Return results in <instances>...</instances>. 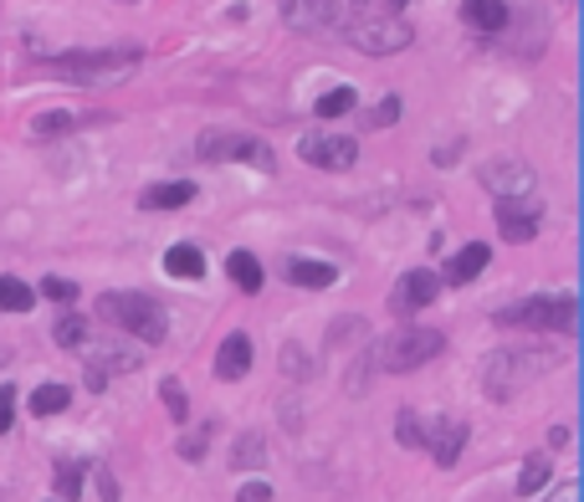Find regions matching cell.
<instances>
[{"label": "cell", "instance_id": "1", "mask_svg": "<svg viewBox=\"0 0 584 502\" xmlns=\"http://www.w3.org/2000/svg\"><path fill=\"white\" fill-rule=\"evenodd\" d=\"M52 72L82 88H123L139 72V52L133 47H103V52H62L52 57Z\"/></svg>", "mask_w": 584, "mask_h": 502}, {"label": "cell", "instance_id": "2", "mask_svg": "<svg viewBox=\"0 0 584 502\" xmlns=\"http://www.w3.org/2000/svg\"><path fill=\"white\" fill-rule=\"evenodd\" d=\"M98 313L119 323L123 333H133V344H164V333H170V313L149 292H103Z\"/></svg>", "mask_w": 584, "mask_h": 502}, {"label": "cell", "instance_id": "3", "mask_svg": "<svg viewBox=\"0 0 584 502\" xmlns=\"http://www.w3.org/2000/svg\"><path fill=\"white\" fill-rule=\"evenodd\" d=\"M548 364H554L548 349H497V354H487V364H482V390H487V400H513L518 390H528Z\"/></svg>", "mask_w": 584, "mask_h": 502}, {"label": "cell", "instance_id": "4", "mask_svg": "<svg viewBox=\"0 0 584 502\" xmlns=\"http://www.w3.org/2000/svg\"><path fill=\"white\" fill-rule=\"evenodd\" d=\"M339 27H344L349 47L364 57H395L415 41V27L395 11H359V16H349V21H339Z\"/></svg>", "mask_w": 584, "mask_h": 502}, {"label": "cell", "instance_id": "5", "mask_svg": "<svg viewBox=\"0 0 584 502\" xmlns=\"http://www.w3.org/2000/svg\"><path fill=\"white\" fill-rule=\"evenodd\" d=\"M446 349V339H441L436 329H395L385 333V339H374L370 359H374V370H385V374H411L421 370V364H431V359Z\"/></svg>", "mask_w": 584, "mask_h": 502}, {"label": "cell", "instance_id": "6", "mask_svg": "<svg viewBox=\"0 0 584 502\" xmlns=\"http://www.w3.org/2000/svg\"><path fill=\"white\" fill-rule=\"evenodd\" d=\"M492 323L503 329H538V333H574V298L558 292V298H523L513 308H497Z\"/></svg>", "mask_w": 584, "mask_h": 502}, {"label": "cell", "instance_id": "7", "mask_svg": "<svg viewBox=\"0 0 584 502\" xmlns=\"http://www.w3.org/2000/svg\"><path fill=\"white\" fill-rule=\"evenodd\" d=\"M195 154L205 159V164H252V170L272 174L278 170V154L262 144V139H252V133H200Z\"/></svg>", "mask_w": 584, "mask_h": 502}, {"label": "cell", "instance_id": "8", "mask_svg": "<svg viewBox=\"0 0 584 502\" xmlns=\"http://www.w3.org/2000/svg\"><path fill=\"white\" fill-rule=\"evenodd\" d=\"M477 180H482V190H487L492 200H533V190H538L533 164H528V159H518V154L487 159V164L477 170Z\"/></svg>", "mask_w": 584, "mask_h": 502}, {"label": "cell", "instance_id": "9", "mask_svg": "<svg viewBox=\"0 0 584 502\" xmlns=\"http://www.w3.org/2000/svg\"><path fill=\"white\" fill-rule=\"evenodd\" d=\"M298 159H308L313 170H354V159H359V139H349V133H298Z\"/></svg>", "mask_w": 584, "mask_h": 502}, {"label": "cell", "instance_id": "10", "mask_svg": "<svg viewBox=\"0 0 584 502\" xmlns=\"http://www.w3.org/2000/svg\"><path fill=\"white\" fill-rule=\"evenodd\" d=\"M441 298V278L431 272V267H411L405 278L395 282V292H390V313L395 318H415L421 308H431Z\"/></svg>", "mask_w": 584, "mask_h": 502}, {"label": "cell", "instance_id": "11", "mask_svg": "<svg viewBox=\"0 0 584 502\" xmlns=\"http://www.w3.org/2000/svg\"><path fill=\"white\" fill-rule=\"evenodd\" d=\"M339 0H282V21L303 37H319V31H339Z\"/></svg>", "mask_w": 584, "mask_h": 502}, {"label": "cell", "instance_id": "12", "mask_svg": "<svg viewBox=\"0 0 584 502\" xmlns=\"http://www.w3.org/2000/svg\"><path fill=\"white\" fill-rule=\"evenodd\" d=\"M538 225H544L538 200H497V231H503V241L523 247V241L538 237Z\"/></svg>", "mask_w": 584, "mask_h": 502}, {"label": "cell", "instance_id": "13", "mask_svg": "<svg viewBox=\"0 0 584 502\" xmlns=\"http://www.w3.org/2000/svg\"><path fill=\"white\" fill-rule=\"evenodd\" d=\"M487 262H492L487 241H466L462 251H452V257H446V272H436V278L452 282V288H466V282H477L482 272H487Z\"/></svg>", "mask_w": 584, "mask_h": 502}, {"label": "cell", "instance_id": "14", "mask_svg": "<svg viewBox=\"0 0 584 502\" xmlns=\"http://www.w3.org/2000/svg\"><path fill=\"white\" fill-rule=\"evenodd\" d=\"M462 21L482 37H503L513 11H507V0H462Z\"/></svg>", "mask_w": 584, "mask_h": 502}, {"label": "cell", "instance_id": "15", "mask_svg": "<svg viewBox=\"0 0 584 502\" xmlns=\"http://www.w3.org/2000/svg\"><path fill=\"white\" fill-rule=\"evenodd\" d=\"M466 421H436L431 431H425V446H431V456H436V466H452L456 456H462V446H466Z\"/></svg>", "mask_w": 584, "mask_h": 502}, {"label": "cell", "instance_id": "16", "mask_svg": "<svg viewBox=\"0 0 584 502\" xmlns=\"http://www.w3.org/2000/svg\"><path fill=\"white\" fill-rule=\"evenodd\" d=\"M252 370V339L246 333H226L221 349H215V380H241Z\"/></svg>", "mask_w": 584, "mask_h": 502}, {"label": "cell", "instance_id": "17", "mask_svg": "<svg viewBox=\"0 0 584 502\" xmlns=\"http://www.w3.org/2000/svg\"><path fill=\"white\" fill-rule=\"evenodd\" d=\"M292 288H333L339 282V262H319V257H292L288 262Z\"/></svg>", "mask_w": 584, "mask_h": 502}, {"label": "cell", "instance_id": "18", "mask_svg": "<svg viewBox=\"0 0 584 502\" xmlns=\"http://www.w3.org/2000/svg\"><path fill=\"white\" fill-rule=\"evenodd\" d=\"M190 200H195V185H190V180H164V185H149L144 195H139V205H144V211H180Z\"/></svg>", "mask_w": 584, "mask_h": 502}, {"label": "cell", "instance_id": "19", "mask_svg": "<svg viewBox=\"0 0 584 502\" xmlns=\"http://www.w3.org/2000/svg\"><path fill=\"white\" fill-rule=\"evenodd\" d=\"M226 272H231V282H236L241 292H252V298H256V292H262V282H266L262 262H256V257H252V251H246V247H236V251H231V257H226Z\"/></svg>", "mask_w": 584, "mask_h": 502}, {"label": "cell", "instance_id": "20", "mask_svg": "<svg viewBox=\"0 0 584 502\" xmlns=\"http://www.w3.org/2000/svg\"><path fill=\"white\" fill-rule=\"evenodd\" d=\"M88 364H98L103 374H133L139 364H144V349H129V344H103Z\"/></svg>", "mask_w": 584, "mask_h": 502}, {"label": "cell", "instance_id": "21", "mask_svg": "<svg viewBox=\"0 0 584 502\" xmlns=\"http://www.w3.org/2000/svg\"><path fill=\"white\" fill-rule=\"evenodd\" d=\"M164 272H170V278L195 282V278H205V257H200V247L180 241V247H170V251H164Z\"/></svg>", "mask_w": 584, "mask_h": 502}, {"label": "cell", "instance_id": "22", "mask_svg": "<svg viewBox=\"0 0 584 502\" xmlns=\"http://www.w3.org/2000/svg\"><path fill=\"white\" fill-rule=\"evenodd\" d=\"M82 123H93V119L67 113V108H52V113H37V119H31V133H37V139H62V133L82 129Z\"/></svg>", "mask_w": 584, "mask_h": 502}, {"label": "cell", "instance_id": "23", "mask_svg": "<svg viewBox=\"0 0 584 502\" xmlns=\"http://www.w3.org/2000/svg\"><path fill=\"white\" fill-rule=\"evenodd\" d=\"M548 482H554V462H548V456H528L518 472V498H538Z\"/></svg>", "mask_w": 584, "mask_h": 502}, {"label": "cell", "instance_id": "24", "mask_svg": "<svg viewBox=\"0 0 584 502\" xmlns=\"http://www.w3.org/2000/svg\"><path fill=\"white\" fill-rule=\"evenodd\" d=\"M31 308H37V292L6 272V278H0V313H31Z\"/></svg>", "mask_w": 584, "mask_h": 502}, {"label": "cell", "instance_id": "25", "mask_svg": "<svg viewBox=\"0 0 584 502\" xmlns=\"http://www.w3.org/2000/svg\"><path fill=\"white\" fill-rule=\"evenodd\" d=\"M262 456H266V441L256 436V431H241L236 446H231V466H236V472H256Z\"/></svg>", "mask_w": 584, "mask_h": 502}, {"label": "cell", "instance_id": "26", "mask_svg": "<svg viewBox=\"0 0 584 502\" xmlns=\"http://www.w3.org/2000/svg\"><path fill=\"white\" fill-rule=\"evenodd\" d=\"M52 339H57L62 349H82L88 339H93V323H88L82 313H67V318H57V333H52Z\"/></svg>", "mask_w": 584, "mask_h": 502}, {"label": "cell", "instance_id": "27", "mask_svg": "<svg viewBox=\"0 0 584 502\" xmlns=\"http://www.w3.org/2000/svg\"><path fill=\"white\" fill-rule=\"evenodd\" d=\"M67 400H72V390H67V384H37V395H31V415H41V421H47V415H57V410H67Z\"/></svg>", "mask_w": 584, "mask_h": 502}, {"label": "cell", "instance_id": "28", "mask_svg": "<svg viewBox=\"0 0 584 502\" xmlns=\"http://www.w3.org/2000/svg\"><path fill=\"white\" fill-rule=\"evenodd\" d=\"M349 108H354V88H329V93L313 103V113H319V119H344Z\"/></svg>", "mask_w": 584, "mask_h": 502}, {"label": "cell", "instance_id": "29", "mask_svg": "<svg viewBox=\"0 0 584 502\" xmlns=\"http://www.w3.org/2000/svg\"><path fill=\"white\" fill-rule=\"evenodd\" d=\"M395 441L400 446H425V425L415 421V410H400L395 415Z\"/></svg>", "mask_w": 584, "mask_h": 502}, {"label": "cell", "instance_id": "30", "mask_svg": "<svg viewBox=\"0 0 584 502\" xmlns=\"http://www.w3.org/2000/svg\"><path fill=\"white\" fill-rule=\"evenodd\" d=\"M82 492V462H62V472H57V498L72 502Z\"/></svg>", "mask_w": 584, "mask_h": 502}, {"label": "cell", "instance_id": "31", "mask_svg": "<svg viewBox=\"0 0 584 502\" xmlns=\"http://www.w3.org/2000/svg\"><path fill=\"white\" fill-rule=\"evenodd\" d=\"M160 400H164V410L174 415V425H180V421L190 415V400H185V390H180L174 380H164V384H160Z\"/></svg>", "mask_w": 584, "mask_h": 502}, {"label": "cell", "instance_id": "32", "mask_svg": "<svg viewBox=\"0 0 584 502\" xmlns=\"http://www.w3.org/2000/svg\"><path fill=\"white\" fill-rule=\"evenodd\" d=\"M41 298H52V303H78V282H67V278H41Z\"/></svg>", "mask_w": 584, "mask_h": 502}, {"label": "cell", "instance_id": "33", "mask_svg": "<svg viewBox=\"0 0 584 502\" xmlns=\"http://www.w3.org/2000/svg\"><path fill=\"white\" fill-rule=\"evenodd\" d=\"M395 119H400V98H385L380 108H370V113H364V123H370V129H385V123H395Z\"/></svg>", "mask_w": 584, "mask_h": 502}, {"label": "cell", "instance_id": "34", "mask_svg": "<svg viewBox=\"0 0 584 502\" xmlns=\"http://www.w3.org/2000/svg\"><path fill=\"white\" fill-rule=\"evenodd\" d=\"M16 421V384H0V436L11 431Z\"/></svg>", "mask_w": 584, "mask_h": 502}, {"label": "cell", "instance_id": "35", "mask_svg": "<svg viewBox=\"0 0 584 502\" xmlns=\"http://www.w3.org/2000/svg\"><path fill=\"white\" fill-rule=\"evenodd\" d=\"M93 482H98V498H103V502H119V482H113L108 466H93Z\"/></svg>", "mask_w": 584, "mask_h": 502}, {"label": "cell", "instance_id": "36", "mask_svg": "<svg viewBox=\"0 0 584 502\" xmlns=\"http://www.w3.org/2000/svg\"><path fill=\"white\" fill-rule=\"evenodd\" d=\"M236 502H272V488H266L262 476H256V482H241V492H236Z\"/></svg>", "mask_w": 584, "mask_h": 502}, {"label": "cell", "instance_id": "37", "mask_svg": "<svg viewBox=\"0 0 584 502\" xmlns=\"http://www.w3.org/2000/svg\"><path fill=\"white\" fill-rule=\"evenodd\" d=\"M205 441H211V425H205V431H195V436L180 441V451H185L190 462H200V456H205Z\"/></svg>", "mask_w": 584, "mask_h": 502}, {"label": "cell", "instance_id": "38", "mask_svg": "<svg viewBox=\"0 0 584 502\" xmlns=\"http://www.w3.org/2000/svg\"><path fill=\"white\" fill-rule=\"evenodd\" d=\"M82 380H88V390H93V395H103V390H108V374L98 370V364H88V374H82Z\"/></svg>", "mask_w": 584, "mask_h": 502}, {"label": "cell", "instance_id": "39", "mask_svg": "<svg viewBox=\"0 0 584 502\" xmlns=\"http://www.w3.org/2000/svg\"><path fill=\"white\" fill-rule=\"evenodd\" d=\"M390 6H395V11H405V6H411V0H390Z\"/></svg>", "mask_w": 584, "mask_h": 502}]
</instances>
